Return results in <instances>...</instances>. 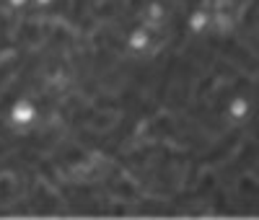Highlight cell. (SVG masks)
<instances>
[{
    "label": "cell",
    "instance_id": "cell-1",
    "mask_svg": "<svg viewBox=\"0 0 259 220\" xmlns=\"http://www.w3.org/2000/svg\"><path fill=\"white\" fill-rule=\"evenodd\" d=\"M231 6L233 31L215 36L205 47V57L212 60L207 75L210 96L215 104L226 106L233 94H244L251 101V114L239 122V138L249 145L259 143V0H218ZM236 215L259 217V166L246 179Z\"/></svg>",
    "mask_w": 259,
    "mask_h": 220
},
{
    "label": "cell",
    "instance_id": "cell-8",
    "mask_svg": "<svg viewBox=\"0 0 259 220\" xmlns=\"http://www.w3.org/2000/svg\"><path fill=\"white\" fill-rule=\"evenodd\" d=\"M34 3L41 8V6H50V3H55V0H34Z\"/></svg>",
    "mask_w": 259,
    "mask_h": 220
},
{
    "label": "cell",
    "instance_id": "cell-2",
    "mask_svg": "<svg viewBox=\"0 0 259 220\" xmlns=\"http://www.w3.org/2000/svg\"><path fill=\"white\" fill-rule=\"evenodd\" d=\"M11 122L13 124H18V127H26V124H31L34 119H36V106L29 101V99H18V101H13V106H11Z\"/></svg>",
    "mask_w": 259,
    "mask_h": 220
},
{
    "label": "cell",
    "instance_id": "cell-6",
    "mask_svg": "<svg viewBox=\"0 0 259 220\" xmlns=\"http://www.w3.org/2000/svg\"><path fill=\"white\" fill-rule=\"evenodd\" d=\"M145 16L150 18V21H161L166 18V6L161 3V0H153V3H148V8H145Z\"/></svg>",
    "mask_w": 259,
    "mask_h": 220
},
{
    "label": "cell",
    "instance_id": "cell-3",
    "mask_svg": "<svg viewBox=\"0 0 259 220\" xmlns=\"http://www.w3.org/2000/svg\"><path fill=\"white\" fill-rule=\"evenodd\" d=\"M226 114H228V119H233V122H244V119L251 114V101H249V96L233 94V96L228 99V104H226Z\"/></svg>",
    "mask_w": 259,
    "mask_h": 220
},
{
    "label": "cell",
    "instance_id": "cell-7",
    "mask_svg": "<svg viewBox=\"0 0 259 220\" xmlns=\"http://www.w3.org/2000/svg\"><path fill=\"white\" fill-rule=\"evenodd\" d=\"M26 3H29V0H8V6H11V8H24Z\"/></svg>",
    "mask_w": 259,
    "mask_h": 220
},
{
    "label": "cell",
    "instance_id": "cell-5",
    "mask_svg": "<svg viewBox=\"0 0 259 220\" xmlns=\"http://www.w3.org/2000/svg\"><path fill=\"white\" fill-rule=\"evenodd\" d=\"M127 47L135 50V52L148 50V47H150V31H148V29H135L133 34L127 36Z\"/></svg>",
    "mask_w": 259,
    "mask_h": 220
},
{
    "label": "cell",
    "instance_id": "cell-4",
    "mask_svg": "<svg viewBox=\"0 0 259 220\" xmlns=\"http://www.w3.org/2000/svg\"><path fill=\"white\" fill-rule=\"evenodd\" d=\"M187 29H189V34H194V36H200V34H205L207 29H210V13L205 11V8H194L189 16H187Z\"/></svg>",
    "mask_w": 259,
    "mask_h": 220
}]
</instances>
